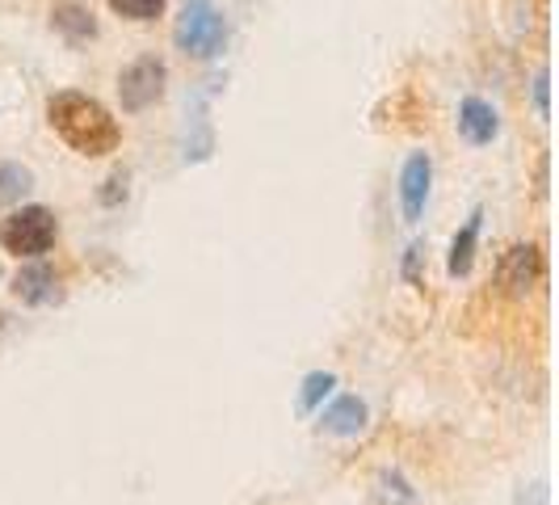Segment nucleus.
<instances>
[{
  "instance_id": "obj_5",
  "label": "nucleus",
  "mask_w": 559,
  "mask_h": 505,
  "mask_svg": "<svg viewBox=\"0 0 559 505\" xmlns=\"http://www.w3.org/2000/svg\"><path fill=\"white\" fill-rule=\"evenodd\" d=\"M538 279H543V252H538V245H513L501 257V266H497V286H501L504 295H513V300L531 295Z\"/></svg>"
},
{
  "instance_id": "obj_1",
  "label": "nucleus",
  "mask_w": 559,
  "mask_h": 505,
  "mask_svg": "<svg viewBox=\"0 0 559 505\" xmlns=\"http://www.w3.org/2000/svg\"><path fill=\"white\" fill-rule=\"evenodd\" d=\"M47 122L59 140L68 143L72 152L81 156H110L122 143V127L97 97L88 93H76V89H63V93H51L47 102Z\"/></svg>"
},
{
  "instance_id": "obj_2",
  "label": "nucleus",
  "mask_w": 559,
  "mask_h": 505,
  "mask_svg": "<svg viewBox=\"0 0 559 505\" xmlns=\"http://www.w3.org/2000/svg\"><path fill=\"white\" fill-rule=\"evenodd\" d=\"M177 51L190 59H215L227 47V17L215 9V0H186L181 17L173 26Z\"/></svg>"
},
{
  "instance_id": "obj_7",
  "label": "nucleus",
  "mask_w": 559,
  "mask_h": 505,
  "mask_svg": "<svg viewBox=\"0 0 559 505\" xmlns=\"http://www.w3.org/2000/svg\"><path fill=\"white\" fill-rule=\"evenodd\" d=\"M13 295L22 300V304H29V308H47V304H56L59 300V279L56 270L47 266V261H29V266H22L17 270V279H13Z\"/></svg>"
},
{
  "instance_id": "obj_10",
  "label": "nucleus",
  "mask_w": 559,
  "mask_h": 505,
  "mask_svg": "<svg viewBox=\"0 0 559 505\" xmlns=\"http://www.w3.org/2000/svg\"><path fill=\"white\" fill-rule=\"evenodd\" d=\"M51 30H56L63 43H72V47H84V43H93L97 38V17H93V9L88 4H56L51 9Z\"/></svg>"
},
{
  "instance_id": "obj_16",
  "label": "nucleus",
  "mask_w": 559,
  "mask_h": 505,
  "mask_svg": "<svg viewBox=\"0 0 559 505\" xmlns=\"http://www.w3.org/2000/svg\"><path fill=\"white\" fill-rule=\"evenodd\" d=\"M102 207H118V202H127V173H114L110 181H106V190H102Z\"/></svg>"
},
{
  "instance_id": "obj_9",
  "label": "nucleus",
  "mask_w": 559,
  "mask_h": 505,
  "mask_svg": "<svg viewBox=\"0 0 559 505\" xmlns=\"http://www.w3.org/2000/svg\"><path fill=\"white\" fill-rule=\"evenodd\" d=\"M366 421H370L366 400H358V396H341V400H333V404L324 409L320 430H324V434H336V438H358V434L366 430Z\"/></svg>"
},
{
  "instance_id": "obj_13",
  "label": "nucleus",
  "mask_w": 559,
  "mask_h": 505,
  "mask_svg": "<svg viewBox=\"0 0 559 505\" xmlns=\"http://www.w3.org/2000/svg\"><path fill=\"white\" fill-rule=\"evenodd\" d=\"M336 388V375L333 371H311L308 379H304V388H299V413H311L324 396Z\"/></svg>"
},
{
  "instance_id": "obj_15",
  "label": "nucleus",
  "mask_w": 559,
  "mask_h": 505,
  "mask_svg": "<svg viewBox=\"0 0 559 505\" xmlns=\"http://www.w3.org/2000/svg\"><path fill=\"white\" fill-rule=\"evenodd\" d=\"M551 77H547V68L534 77V110H538V118H551Z\"/></svg>"
},
{
  "instance_id": "obj_18",
  "label": "nucleus",
  "mask_w": 559,
  "mask_h": 505,
  "mask_svg": "<svg viewBox=\"0 0 559 505\" xmlns=\"http://www.w3.org/2000/svg\"><path fill=\"white\" fill-rule=\"evenodd\" d=\"M4 325H9V316H4V312H0V333H4Z\"/></svg>"
},
{
  "instance_id": "obj_4",
  "label": "nucleus",
  "mask_w": 559,
  "mask_h": 505,
  "mask_svg": "<svg viewBox=\"0 0 559 505\" xmlns=\"http://www.w3.org/2000/svg\"><path fill=\"white\" fill-rule=\"evenodd\" d=\"M168 84V63L160 56H140L135 63H127L118 72V102L127 114H143L147 106H156L165 97Z\"/></svg>"
},
{
  "instance_id": "obj_12",
  "label": "nucleus",
  "mask_w": 559,
  "mask_h": 505,
  "mask_svg": "<svg viewBox=\"0 0 559 505\" xmlns=\"http://www.w3.org/2000/svg\"><path fill=\"white\" fill-rule=\"evenodd\" d=\"M34 190V173L26 165H0V207H17Z\"/></svg>"
},
{
  "instance_id": "obj_17",
  "label": "nucleus",
  "mask_w": 559,
  "mask_h": 505,
  "mask_svg": "<svg viewBox=\"0 0 559 505\" xmlns=\"http://www.w3.org/2000/svg\"><path fill=\"white\" fill-rule=\"evenodd\" d=\"M420 257H425V245H408V257H404V279L420 282Z\"/></svg>"
},
{
  "instance_id": "obj_14",
  "label": "nucleus",
  "mask_w": 559,
  "mask_h": 505,
  "mask_svg": "<svg viewBox=\"0 0 559 505\" xmlns=\"http://www.w3.org/2000/svg\"><path fill=\"white\" fill-rule=\"evenodd\" d=\"M168 0H110V9L127 22H156Z\"/></svg>"
},
{
  "instance_id": "obj_3",
  "label": "nucleus",
  "mask_w": 559,
  "mask_h": 505,
  "mask_svg": "<svg viewBox=\"0 0 559 505\" xmlns=\"http://www.w3.org/2000/svg\"><path fill=\"white\" fill-rule=\"evenodd\" d=\"M56 232L59 224L47 207H17V211H9L0 220V245H4V252L22 257V261H34V257H43L56 245Z\"/></svg>"
},
{
  "instance_id": "obj_11",
  "label": "nucleus",
  "mask_w": 559,
  "mask_h": 505,
  "mask_svg": "<svg viewBox=\"0 0 559 505\" xmlns=\"http://www.w3.org/2000/svg\"><path fill=\"white\" fill-rule=\"evenodd\" d=\"M479 211H472V220L463 224V232L454 236V245H450V261L447 270L454 274V279H467L472 274V261H476V245H479Z\"/></svg>"
},
{
  "instance_id": "obj_19",
  "label": "nucleus",
  "mask_w": 559,
  "mask_h": 505,
  "mask_svg": "<svg viewBox=\"0 0 559 505\" xmlns=\"http://www.w3.org/2000/svg\"><path fill=\"white\" fill-rule=\"evenodd\" d=\"M0 279H4V270H0Z\"/></svg>"
},
{
  "instance_id": "obj_8",
  "label": "nucleus",
  "mask_w": 559,
  "mask_h": 505,
  "mask_svg": "<svg viewBox=\"0 0 559 505\" xmlns=\"http://www.w3.org/2000/svg\"><path fill=\"white\" fill-rule=\"evenodd\" d=\"M497 131H501V118H497V110H492L484 97H467V102L459 106V136L467 143L488 148V143L497 140Z\"/></svg>"
},
{
  "instance_id": "obj_6",
  "label": "nucleus",
  "mask_w": 559,
  "mask_h": 505,
  "mask_svg": "<svg viewBox=\"0 0 559 505\" xmlns=\"http://www.w3.org/2000/svg\"><path fill=\"white\" fill-rule=\"evenodd\" d=\"M429 186H433V161L429 152H413L404 168H400V211L404 224H420L425 202H429Z\"/></svg>"
}]
</instances>
